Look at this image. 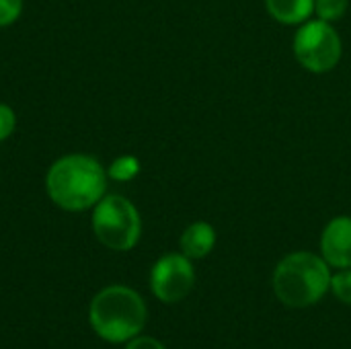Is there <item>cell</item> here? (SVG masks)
I'll return each instance as SVG.
<instances>
[{"label":"cell","mask_w":351,"mask_h":349,"mask_svg":"<svg viewBox=\"0 0 351 349\" xmlns=\"http://www.w3.org/2000/svg\"><path fill=\"white\" fill-rule=\"evenodd\" d=\"M93 230L97 239L113 251H130L136 247L142 222L134 204L121 195L101 197L93 212Z\"/></svg>","instance_id":"4"},{"label":"cell","mask_w":351,"mask_h":349,"mask_svg":"<svg viewBox=\"0 0 351 349\" xmlns=\"http://www.w3.org/2000/svg\"><path fill=\"white\" fill-rule=\"evenodd\" d=\"M350 8V0H315V12L321 21L335 23Z\"/></svg>","instance_id":"10"},{"label":"cell","mask_w":351,"mask_h":349,"mask_svg":"<svg viewBox=\"0 0 351 349\" xmlns=\"http://www.w3.org/2000/svg\"><path fill=\"white\" fill-rule=\"evenodd\" d=\"M195 282V272L183 253H169L160 257L150 274V288L154 296L162 302H179L183 300Z\"/></svg>","instance_id":"6"},{"label":"cell","mask_w":351,"mask_h":349,"mask_svg":"<svg viewBox=\"0 0 351 349\" xmlns=\"http://www.w3.org/2000/svg\"><path fill=\"white\" fill-rule=\"evenodd\" d=\"M140 173V160L136 156H119L109 167V177L115 181H130Z\"/></svg>","instance_id":"11"},{"label":"cell","mask_w":351,"mask_h":349,"mask_svg":"<svg viewBox=\"0 0 351 349\" xmlns=\"http://www.w3.org/2000/svg\"><path fill=\"white\" fill-rule=\"evenodd\" d=\"M88 321L101 339L109 344H123L144 329L146 304L132 288L109 286L93 298Z\"/></svg>","instance_id":"3"},{"label":"cell","mask_w":351,"mask_h":349,"mask_svg":"<svg viewBox=\"0 0 351 349\" xmlns=\"http://www.w3.org/2000/svg\"><path fill=\"white\" fill-rule=\"evenodd\" d=\"M14 123H16V119H14V111H12L8 105H2V103H0V142H2V140H6V138L12 134Z\"/></svg>","instance_id":"14"},{"label":"cell","mask_w":351,"mask_h":349,"mask_svg":"<svg viewBox=\"0 0 351 349\" xmlns=\"http://www.w3.org/2000/svg\"><path fill=\"white\" fill-rule=\"evenodd\" d=\"M321 251L323 259L337 269L351 267V218L339 216L333 218L321 237Z\"/></svg>","instance_id":"7"},{"label":"cell","mask_w":351,"mask_h":349,"mask_svg":"<svg viewBox=\"0 0 351 349\" xmlns=\"http://www.w3.org/2000/svg\"><path fill=\"white\" fill-rule=\"evenodd\" d=\"M23 0H0V27L14 23L21 14Z\"/></svg>","instance_id":"13"},{"label":"cell","mask_w":351,"mask_h":349,"mask_svg":"<svg viewBox=\"0 0 351 349\" xmlns=\"http://www.w3.org/2000/svg\"><path fill=\"white\" fill-rule=\"evenodd\" d=\"M294 56L308 72H331L341 60V39L331 23L306 21L294 37Z\"/></svg>","instance_id":"5"},{"label":"cell","mask_w":351,"mask_h":349,"mask_svg":"<svg viewBox=\"0 0 351 349\" xmlns=\"http://www.w3.org/2000/svg\"><path fill=\"white\" fill-rule=\"evenodd\" d=\"M265 8L282 25H302L315 12V0H265Z\"/></svg>","instance_id":"9"},{"label":"cell","mask_w":351,"mask_h":349,"mask_svg":"<svg viewBox=\"0 0 351 349\" xmlns=\"http://www.w3.org/2000/svg\"><path fill=\"white\" fill-rule=\"evenodd\" d=\"M343 304L351 306V267L341 269L339 274L331 276V288H329Z\"/></svg>","instance_id":"12"},{"label":"cell","mask_w":351,"mask_h":349,"mask_svg":"<svg viewBox=\"0 0 351 349\" xmlns=\"http://www.w3.org/2000/svg\"><path fill=\"white\" fill-rule=\"evenodd\" d=\"M331 288L329 263L308 251L284 257L274 272V292L290 309L317 304Z\"/></svg>","instance_id":"2"},{"label":"cell","mask_w":351,"mask_h":349,"mask_svg":"<svg viewBox=\"0 0 351 349\" xmlns=\"http://www.w3.org/2000/svg\"><path fill=\"white\" fill-rule=\"evenodd\" d=\"M45 187L56 206L68 212H80L101 202L107 177L95 158L70 154L51 165Z\"/></svg>","instance_id":"1"},{"label":"cell","mask_w":351,"mask_h":349,"mask_svg":"<svg viewBox=\"0 0 351 349\" xmlns=\"http://www.w3.org/2000/svg\"><path fill=\"white\" fill-rule=\"evenodd\" d=\"M216 245V230L208 222H195L181 234V251L189 259H204Z\"/></svg>","instance_id":"8"},{"label":"cell","mask_w":351,"mask_h":349,"mask_svg":"<svg viewBox=\"0 0 351 349\" xmlns=\"http://www.w3.org/2000/svg\"><path fill=\"white\" fill-rule=\"evenodd\" d=\"M125 349H167L158 339H154V337H134V339H130V344H128V348Z\"/></svg>","instance_id":"15"}]
</instances>
